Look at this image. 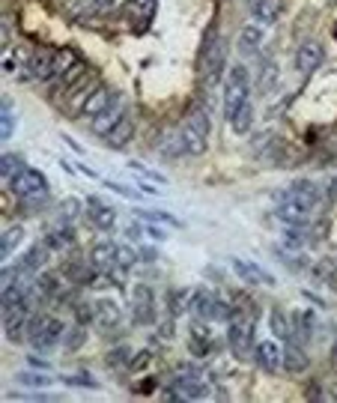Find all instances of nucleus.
Listing matches in <instances>:
<instances>
[{"instance_id":"f257e3e1","label":"nucleus","mask_w":337,"mask_h":403,"mask_svg":"<svg viewBox=\"0 0 337 403\" xmlns=\"http://www.w3.org/2000/svg\"><path fill=\"white\" fill-rule=\"evenodd\" d=\"M63 335H66V326L60 317H54V314H36V317H30V323H27V341L39 352L54 349L60 341H63Z\"/></svg>"},{"instance_id":"f03ea898","label":"nucleus","mask_w":337,"mask_h":403,"mask_svg":"<svg viewBox=\"0 0 337 403\" xmlns=\"http://www.w3.org/2000/svg\"><path fill=\"white\" fill-rule=\"evenodd\" d=\"M233 320L227 323V344L233 349V356L236 359H248L254 352V320H257V314H248L245 317V311L242 308H233Z\"/></svg>"},{"instance_id":"7ed1b4c3","label":"nucleus","mask_w":337,"mask_h":403,"mask_svg":"<svg viewBox=\"0 0 337 403\" xmlns=\"http://www.w3.org/2000/svg\"><path fill=\"white\" fill-rule=\"evenodd\" d=\"M248 93H251V75L242 63L227 69V81H224V117L233 120V114L248 102Z\"/></svg>"},{"instance_id":"20e7f679","label":"nucleus","mask_w":337,"mask_h":403,"mask_svg":"<svg viewBox=\"0 0 337 403\" xmlns=\"http://www.w3.org/2000/svg\"><path fill=\"white\" fill-rule=\"evenodd\" d=\"M9 192L15 194L21 204H30V206H39L42 200L48 197V180L39 173V170H33V168H24L15 180H9Z\"/></svg>"},{"instance_id":"39448f33","label":"nucleus","mask_w":337,"mask_h":403,"mask_svg":"<svg viewBox=\"0 0 337 403\" xmlns=\"http://www.w3.org/2000/svg\"><path fill=\"white\" fill-rule=\"evenodd\" d=\"M179 144H182V153H185V156H201V153H206V144H209V114H206L203 108H197L194 114L185 120Z\"/></svg>"},{"instance_id":"423d86ee","label":"nucleus","mask_w":337,"mask_h":403,"mask_svg":"<svg viewBox=\"0 0 337 403\" xmlns=\"http://www.w3.org/2000/svg\"><path fill=\"white\" fill-rule=\"evenodd\" d=\"M191 311L203 320H218V323H230L233 320V305L215 296L212 290H194L191 293Z\"/></svg>"},{"instance_id":"0eeeda50","label":"nucleus","mask_w":337,"mask_h":403,"mask_svg":"<svg viewBox=\"0 0 337 403\" xmlns=\"http://www.w3.org/2000/svg\"><path fill=\"white\" fill-rule=\"evenodd\" d=\"M129 305L134 326H153L155 323V290L149 284H132Z\"/></svg>"},{"instance_id":"6e6552de","label":"nucleus","mask_w":337,"mask_h":403,"mask_svg":"<svg viewBox=\"0 0 337 403\" xmlns=\"http://www.w3.org/2000/svg\"><path fill=\"white\" fill-rule=\"evenodd\" d=\"M278 216L284 224H293V228H305V224L310 221V216H314V206L302 204V200H295L290 194L281 197V206H278Z\"/></svg>"},{"instance_id":"1a4fd4ad","label":"nucleus","mask_w":337,"mask_h":403,"mask_svg":"<svg viewBox=\"0 0 337 403\" xmlns=\"http://www.w3.org/2000/svg\"><path fill=\"white\" fill-rule=\"evenodd\" d=\"M230 266H233V272L239 275V278L248 284V287H263V284H274V275H269L260 263H254V260H239V257H233L230 260Z\"/></svg>"},{"instance_id":"9d476101","label":"nucleus","mask_w":337,"mask_h":403,"mask_svg":"<svg viewBox=\"0 0 337 403\" xmlns=\"http://www.w3.org/2000/svg\"><path fill=\"white\" fill-rule=\"evenodd\" d=\"M54 57H57V51H51V48H36V51L27 57V78H33V81H51Z\"/></svg>"},{"instance_id":"9b49d317","label":"nucleus","mask_w":337,"mask_h":403,"mask_svg":"<svg viewBox=\"0 0 337 403\" xmlns=\"http://www.w3.org/2000/svg\"><path fill=\"white\" fill-rule=\"evenodd\" d=\"M254 361L260 371L274 373L278 368H284V349L278 347V341H260L254 347Z\"/></svg>"},{"instance_id":"f8f14e48","label":"nucleus","mask_w":337,"mask_h":403,"mask_svg":"<svg viewBox=\"0 0 337 403\" xmlns=\"http://www.w3.org/2000/svg\"><path fill=\"white\" fill-rule=\"evenodd\" d=\"M189 349H191V356L197 359H206L209 352H212V332H209V326L203 317H194L191 326H189Z\"/></svg>"},{"instance_id":"ddd939ff","label":"nucleus","mask_w":337,"mask_h":403,"mask_svg":"<svg viewBox=\"0 0 337 403\" xmlns=\"http://www.w3.org/2000/svg\"><path fill=\"white\" fill-rule=\"evenodd\" d=\"M322 60H326L322 45H319V42H305V45L295 51V69L305 72V75H310V72H317V69L322 66Z\"/></svg>"},{"instance_id":"4468645a","label":"nucleus","mask_w":337,"mask_h":403,"mask_svg":"<svg viewBox=\"0 0 337 403\" xmlns=\"http://www.w3.org/2000/svg\"><path fill=\"white\" fill-rule=\"evenodd\" d=\"M114 96H117V90H108V87H96V90H93V96L90 99H87V102L81 105V111H78V114H81V120H96L98 114H102V111L110 105V102H114Z\"/></svg>"},{"instance_id":"2eb2a0df","label":"nucleus","mask_w":337,"mask_h":403,"mask_svg":"<svg viewBox=\"0 0 337 403\" xmlns=\"http://www.w3.org/2000/svg\"><path fill=\"white\" fill-rule=\"evenodd\" d=\"M75 242V224L72 221H54L45 230V245L51 251H66Z\"/></svg>"},{"instance_id":"dca6fc26","label":"nucleus","mask_w":337,"mask_h":403,"mask_svg":"<svg viewBox=\"0 0 337 403\" xmlns=\"http://www.w3.org/2000/svg\"><path fill=\"white\" fill-rule=\"evenodd\" d=\"M117 248L120 245H114V242H108V239H102V242H96L93 248H90V266L96 269V272H108L110 266H117Z\"/></svg>"},{"instance_id":"f3484780","label":"nucleus","mask_w":337,"mask_h":403,"mask_svg":"<svg viewBox=\"0 0 337 403\" xmlns=\"http://www.w3.org/2000/svg\"><path fill=\"white\" fill-rule=\"evenodd\" d=\"M132 135H134V120H132V114L126 111L120 120H117V125L110 132H105L102 137H105V144L110 147V149H122L129 141H132Z\"/></svg>"},{"instance_id":"a211bd4d","label":"nucleus","mask_w":337,"mask_h":403,"mask_svg":"<svg viewBox=\"0 0 337 403\" xmlns=\"http://www.w3.org/2000/svg\"><path fill=\"white\" fill-rule=\"evenodd\" d=\"M284 9H286L284 0H251V16L260 24H278Z\"/></svg>"},{"instance_id":"6ab92c4d","label":"nucleus","mask_w":337,"mask_h":403,"mask_svg":"<svg viewBox=\"0 0 337 403\" xmlns=\"http://www.w3.org/2000/svg\"><path fill=\"white\" fill-rule=\"evenodd\" d=\"M93 311H96V323L102 326V329H117L122 323V311L114 299H98L93 302Z\"/></svg>"},{"instance_id":"aec40b11","label":"nucleus","mask_w":337,"mask_h":403,"mask_svg":"<svg viewBox=\"0 0 337 403\" xmlns=\"http://www.w3.org/2000/svg\"><path fill=\"white\" fill-rule=\"evenodd\" d=\"M96 87H98V78L93 75V69H87V72H84V78H81L78 84H75V87H72V90H69L63 99H66V102H69L72 108H78V111H81V105H84L87 99L93 96Z\"/></svg>"},{"instance_id":"412c9836","label":"nucleus","mask_w":337,"mask_h":403,"mask_svg":"<svg viewBox=\"0 0 337 403\" xmlns=\"http://www.w3.org/2000/svg\"><path fill=\"white\" fill-rule=\"evenodd\" d=\"M122 114H126V105H122V93H117V96H114V102H110V105L102 111V114H98V117L93 120V132H98V135L110 132Z\"/></svg>"},{"instance_id":"4be33fe9","label":"nucleus","mask_w":337,"mask_h":403,"mask_svg":"<svg viewBox=\"0 0 337 403\" xmlns=\"http://www.w3.org/2000/svg\"><path fill=\"white\" fill-rule=\"evenodd\" d=\"M48 251H51V248H48L45 242L33 245V248L27 251V254H24V257L18 260V269H21L24 275H30V278H33L36 272H42V269H45V263H48Z\"/></svg>"},{"instance_id":"5701e85b","label":"nucleus","mask_w":337,"mask_h":403,"mask_svg":"<svg viewBox=\"0 0 337 403\" xmlns=\"http://www.w3.org/2000/svg\"><path fill=\"white\" fill-rule=\"evenodd\" d=\"M87 206H90V221L96 224L98 230H110L117 224V212L110 209L108 204H102L98 197H90V200H87Z\"/></svg>"},{"instance_id":"b1692460","label":"nucleus","mask_w":337,"mask_h":403,"mask_svg":"<svg viewBox=\"0 0 337 403\" xmlns=\"http://www.w3.org/2000/svg\"><path fill=\"white\" fill-rule=\"evenodd\" d=\"M84 72H87V66H84V63H75V66H72V69H66L63 75H60V78H54V87H51V93L63 99V96L72 90V87H75V84H78V81L84 78Z\"/></svg>"},{"instance_id":"393cba45","label":"nucleus","mask_w":337,"mask_h":403,"mask_svg":"<svg viewBox=\"0 0 337 403\" xmlns=\"http://www.w3.org/2000/svg\"><path fill=\"white\" fill-rule=\"evenodd\" d=\"M260 48H263V27H257V24H248V27L239 33V51L245 57L257 54Z\"/></svg>"},{"instance_id":"a878e982","label":"nucleus","mask_w":337,"mask_h":403,"mask_svg":"<svg viewBox=\"0 0 337 403\" xmlns=\"http://www.w3.org/2000/svg\"><path fill=\"white\" fill-rule=\"evenodd\" d=\"M21 242H24V228H21V224H9V228L0 233V260L6 263V257H9Z\"/></svg>"},{"instance_id":"bb28decb","label":"nucleus","mask_w":337,"mask_h":403,"mask_svg":"<svg viewBox=\"0 0 337 403\" xmlns=\"http://www.w3.org/2000/svg\"><path fill=\"white\" fill-rule=\"evenodd\" d=\"M269 329L278 341H290L293 337V320H286V314L281 308H272L269 311Z\"/></svg>"},{"instance_id":"cd10ccee","label":"nucleus","mask_w":337,"mask_h":403,"mask_svg":"<svg viewBox=\"0 0 337 403\" xmlns=\"http://www.w3.org/2000/svg\"><path fill=\"white\" fill-rule=\"evenodd\" d=\"M284 368L290 371V373H305V371L310 368V359L305 356V349H302V347L290 344V347L284 349Z\"/></svg>"},{"instance_id":"c85d7f7f","label":"nucleus","mask_w":337,"mask_h":403,"mask_svg":"<svg viewBox=\"0 0 337 403\" xmlns=\"http://www.w3.org/2000/svg\"><path fill=\"white\" fill-rule=\"evenodd\" d=\"M185 311H191V290H170L167 293V317L177 320Z\"/></svg>"},{"instance_id":"c756f323","label":"nucleus","mask_w":337,"mask_h":403,"mask_svg":"<svg viewBox=\"0 0 337 403\" xmlns=\"http://www.w3.org/2000/svg\"><path fill=\"white\" fill-rule=\"evenodd\" d=\"M314 329H317L314 311H295L293 314V335L298 337V341H307V337L314 335Z\"/></svg>"},{"instance_id":"7c9ffc66","label":"nucleus","mask_w":337,"mask_h":403,"mask_svg":"<svg viewBox=\"0 0 337 403\" xmlns=\"http://www.w3.org/2000/svg\"><path fill=\"white\" fill-rule=\"evenodd\" d=\"M114 6H117V0H78V4H75V16L93 18V16H102V12L114 9Z\"/></svg>"},{"instance_id":"2f4dec72","label":"nucleus","mask_w":337,"mask_h":403,"mask_svg":"<svg viewBox=\"0 0 337 403\" xmlns=\"http://www.w3.org/2000/svg\"><path fill=\"white\" fill-rule=\"evenodd\" d=\"M230 125H233L236 135H248V132H251V125H254V108H251V102H245L239 111H236Z\"/></svg>"},{"instance_id":"473e14b6","label":"nucleus","mask_w":337,"mask_h":403,"mask_svg":"<svg viewBox=\"0 0 337 403\" xmlns=\"http://www.w3.org/2000/svg\"><path fill=\"white\" fill-rule=\"evenodd\" d=\"M78 212H81V200H78V197H66V200H60V204H57L54 221H72V224H75Z\"/></svg>"},{"instance_id":"72a5a7b5","label":"nucleus","mask_w":337,"mask_h":403,"mask_svg":"<svg viewBox=\"0 0 337 403\" xmlns=\"http://www.w3.org/2000/svg\"><path fill=\"white\" fill-rule=\"evenodd\" d=\"M12 132H15V117H12V108H9V102L4 99V111H0V141H9L12 137Z\"/></svg>"},{"instance_id":"f704fd0d","label":"nucleus","mask_w":337,"mask_h":403,"mask_svg":"<svg viewBox=\"0 0 337 403\" xmlns=\"http://www.w3.org/2000/svg\"><path fill=\"white\" fill-rule=\"evenodd\" d=\"M21 170H24V165H21L18 156H4V159H0V176H4V180H15Z\"/></svg>"},{"instance_id":"c9c22d12","label":"nucleus","mask_w":337,"mask_h":403,"mask_svg":"<svg viewBox=\"0 0 337 403\" xmlns=\"http://www.w3.org/2000/svg\"><path fill=\"white\" fill-rule=\"evenodd\" d=\"M134 216L137 218H141V221H165V224H173V228H179V218H173V216H167V212H158V209H153V212H146V209H137L134 212Z\"/></svg>"},{"instance_id":"e433bc0d","label":"nucleus","mask_w":337,"mask_h":403,"mask_svg":"<svg viewBox=\"0 0 337 403\" xmlns=\"http://www.w3.org/2000/svg\"><path fill=\"white\" fill-rule=\"evenodd\" d=\"M284 245L293 248V251H298V248L305 245V230H302V228H293V224H286V230H284Z\"/></svg>"},{"instance_id":"4c0bfd02","label":"nucleus","mask_w":337,"mask_h":403,"mask_svg":"<svg viewBox=\"0 0 337 403\" xmlns=\"http://www.w3.org/2000/svg\"><path fill=\"white\" fill-rule=\"evenodd\" d=\"M15 383L18 385H27V388H45L51 380L42 376V373H27V371H24V373H15Z\"/></svg>"},{"instance_id":"58836bf2","label":"nucleus","mask_w":337,"mask_h":403,"mask_svg":"<svg viewBox=\"0 0 337 403\" xmlns=\"http://www.w3.org/2000/svg\"><path fill=\"white\" fill-rule=\"evenodd\" d=\"M84 341H87V329H84L81 323L75 326V329H72V332L63 337V344H66V349H69V352H75L78 347H84Z\"/></svg>"},{"instance_id":"ea45409f","label":"nucleus","mask_w":337,"mask_h":403,"mask_svg":"<svg viewBox=\"0 0 337 403\" xmlns=\"http://www.w3.org/2000/svg\"><path fill=\"white\" fill-rule=\"evenodd\" d=\"M129 168L134 170V173H141L144 180H149V182H155V185H167V180L161 173H155V170H149V168H144L141 161H129Z\"/></svg>"},{"instance_id":"a19ab883","label":"nucleus","mask_w":337,"mask_h":403,"mask_svg":"<svg viewBox=\"0 0 337 403\" xmlns=\"http://www.w3.org/2000/svg\"><path fill=\"white\" fill-rule=\"evenodd\" d=\"M134 263H137V251H134V248H129V245H120V248H117V266L132 269Z\"/></svg>"},{"instance_id":"79ce46f5","label":"nucleus","mask_w":337,"mask_h":403,"mask_svg":"<svg viewBox=\"0 0 337 403\" xmlns=\"http://www.w3.org/2000/svg\"><path fill=\"white\" fill-rule=\"evenodd\" d=\"M36 287H39V296H42V299H51V296L57 293V290H60L54 275H42V278L36 281Z\"/></svg>"},{"instance_id":"37998d69","label":"nucleus","mask_w":337,"mask_h":403,"mask_svg":"<svg viewBox=\"0 0 337 403\" xmlns=\"http://www.w3.org/2000/svg\"><path fill=\"white\" fill-rule=\"evenodd\" d=\"M63 383L66 385H81V388H96V380L90 373H69V376H63Z\"/></svg>"},{"instance_id":"c03bdc74","label":"nucleus","mask_w":337,"mask_h":403,"mask_svg":"<svg viewBox=\"0 0 337 403\" xmlns=\"http://www.w3.org/2000/svg\"><path fill=\"white\" fill-rule=\"evenodd\" d=\"M274 72H278V66H274V63L269 60L266 66H263V75H260V90H269V87L274 84V78H278Z\"/></svg>"},{"instance_id":"a18cd8bd","label":"nucleus","mask_w":337,"mask_h":403,"mask_svg":"<svg viewBox=\"0 0 337 403\" xmlns=\"http://www.w3.org/2000/svg\"><path fill=\"white\" fill-rule=\"evenodd\" d=\"M105 185L110 188V192H117L120 197H129V200H137L141 194L134 192V188H129V185H120V182H114V180H105Z\"/></svg>"},{"instance_id":"49530a36","label":"nucleus","mask_w":337,"mask_h":403,"mask_svg":"<svg viewBox=\"0 0 337 403\" xmlns=\"http://www.w3.org/2000/svg\"><path fill=\"white\" fill-rule=\"evenodd\" d=\"M75 317H78L81 326H87L90 320H96V311H93V305H84L81 302V305H75Z\"/></svg>"},{"instance_id":"de8ad7c7","label":"nucleus","mask_w":337,"mask_h":403,"mask_svg":"<svg viewBox=\"0 0 337 403\" xmlns=\"http://www.w3.org/2000/svg\"><path fill=\"white\" fill-rule=\"evenodd\" d=\"M126 359H129V349L120 347V349H114V352L108 356V364H110V368H120V364H129Z\"/></svg>"},{"instance_id":"09e8293b","label":"nucleus","mask_w":337,"mask_h":403,"mask_svg":"<svg viewBox=\"0 0 337 403\" xmlns=\"http://www.w3.org/2000/svg\"><path fill=\"white\" fill-rule=\"evenodd\" d=\"M149 361H153V352L144 349V352H137V356H134V361H129V368H132V371H144Z\"/></svg>"},{"instance_id":"8fccbe9b","label":"nucleus","mask_w":337,"mask_h":403,"mask_svg":"<svg viewBox=\"0 0 337 403\" xmlns=\"http://www.w3.org/2000/svg\"><path fill=\"white\" fill-rule=\"evenodd\" d=\"M27 364H33V368H39V371H48V368H51V364H48L42 356H30V359H27Z\"/></svg>"},{"instance_id":"3c124183","label":"nucleus","mask_w":337,"mask_h":403,"mask_svg":"<svg viewBox=\"0 0 337 403\" xmlns=\"http://www.w3.org/2000/svg\"><path fill=\"white\" fill-rule=\"evenodd\" d=\"M149 6H153V0H132V9L137 12H149Z\"/></svg>"},{"instance_id":"603ef678","label":"nucleus","mask_w":337,"mask_h":403,"mask_svg":"<svg viewBox=\"0 0 337 403\" xmlns=\"http://www.w3.org/2000/svg\"><path fill=\"white\" fill-rule=\"evenodd\" d=\"M141 188H144V192H146V194H165V192H158V188H155V185H149V180H146V182H141Z\"/></svg>"},{"instance_id":"864d4df0","label":"nucleus","mask_w":337,"mask_h":403,"mask_svg":"<svg viewBox=\"0 0 337 403\" xmlns=\"http://www.w3.org/2000/svg\"><path fill=\"white\" fill-rule=\"evenodd\" d=\"M329 188H331V197H337V180H334V182H331Z\"/></svg>"},{"instance_id":"5fc2aeb1","label":"nucleus","mask_w":337,"mask_h":403,"mask_svg":"<svg viewBox=\"0 0 337 403\" xmlns=\"http://www.w3.org/2000/svg\"><path fill=\"white\" fill-rule=\"evenodd\" d=\"M331 356H334V364H337V344H334V352H331Z\"/></svg>"},{"instance_id":"6e6d98bb","label":"nucleus","mask_w":337,"mask_h":403,"mask_svg":"<svg viewBox=\"0 0 337 403\" xmlns=\"http://www.w3.org/2000/svg\"><path fill=\"white\" fill-rule=\"evenodd\" d=\"M334 39H337V27H334Z\"/></svg>"}]
</instances>
